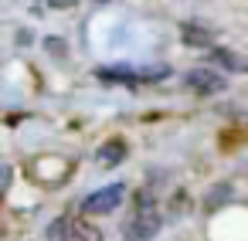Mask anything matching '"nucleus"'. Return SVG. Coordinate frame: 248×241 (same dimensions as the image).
Returning <instances> with one entry per match:
<instances>
[{"label": "nucleus", "instance_id": "obj_1", "mask_svg": "<svg viewBox=\"0 0 248 241\" xmlns=\"http://www.w3.org/2000/svg\"><path fill=\"white\" fill-rule=\"evenodd\" d=\"M163 227V207L153 200V194L136 197V211L126 221V241H153Z\"/></svg>", "mask_w": 248, "mask_h": 241}, {"label": "nucleus", "instance_id": "obj_2", "mask_svg": "<svg viewBox=\"0 0 248 241\" xmlns=\"http://www.w3.org/2000/svg\"><path fill=\"white\" fill-rule=\"evenodd\" d=\"M48 241H102V231L82 217H58L48 224Z\"/></svg>", "mask_w": 248, "mask_h": 241}, {"label": "nucleus", "instance_id": "obj_3", "mask_svg": "<svg viewBox=\"0 0 248 241\" xmlns=\"http://www.w3.org/2000/svg\"><path fill=\"white\" fill-rule=\"evenodd\" d=\"M123 197H126V183H112V187H102V190L89 194L82 200V211L85 214H112L123 204Z\"/></svg>", "mask_w": 248, "mask_h": 241}, {"label": "nucleus", "instance_id": "obj_4", "mask_svg": "<svg viewBox=\"0 0 248 241\" xmlns=\"http://www.w3.org/2000/svg\"><path fill=\"white\" fill-rule=\"evenodd\" d=\"M184 82H187V89L197 92V95H214V92H221V89L228 85V78H224L221 72H211V68H190Z\"/></svg>", "mask_w": 248, "mask_h": 241}, {"label": "nucleus", "instance_id": "obj_5", "mask_svg": "<svg viewBox=\"0 0 248 241\" xmlns=\"http://www.w3.org/2000/svg\"><path fill=\"white\" fill-rule=\"evenodd\" d=\"M180 38H184V45H190V48H211L214 45V31L211 28H201V24H180Z\"/></svg>", "mask_w": 248, "mask_h": 241}, {"label": "nucleus", "instance_id": "obj_6", "mask_svg": "<svg viewBox=\"0 0 248 241\" xmlns=\"http://www.w3.org/2000/svg\"><path fill=\"white\" fill-rule=\"evenodd\" d=\"M95 160H99V166H119L123 160H126V143L123 139H109V143H102L99 146V153H95Z\"/></svg>", "mask_w": 248, "mask_h": 241}, {"label": "nucleus", "instance_id": "obj_7", "mask_svg": "<svg viewBox=\"0 0 248 241\" xmlns=\"http://www.w3.org/2000/svg\"><path fill=\"white\" fill-rule=\"evenodd\" d=\"M211 58H214L221 68H228V72H241V68H245V61H241L234 51H228V48H217V51H211Z\"/></svg>", "mask_w": 248, "mask_h": 241}, {"label": "nucleus", "instance_id": "obj_8", "mask_svg": "<svg viewBox=\"0 0 248 241\" xmlns=\"http://www.w3.org/2000/svg\"><path fill=\"white\" fill-rule=\"evenodd\" d=\"M228 197H231V187H228V183H221V190H214V194H211V197H207V207H214V204H217V200H221V204H224V200H228Z\"/></svg>", "mask_w": 248, "mask_h": 241}, {"label": "nucleus", "instance_id": "obj_9", "mask_svg": "<svg viewBox=\"0 0 248 241\" xmlns=\"http://www.w3.org/2000/svg\"><path fill=\"white\" fill-rule=\"evenodd\" d=\"M48 4H51V7H72L75 0H48Z\"/></svg>", "mask_w": 248, "mask_h": 241}, {"label": "nucleus", "instance_id": "obj_10", "mask_svg": "<svg viewBox=\"0 0 248 241\" xmlns=\"http://www.w3.org/2000/svg\"><path fill=\"white\" fill-rule=\"evenodd\" d=\"M99 4H106V0H99Z\"/></svg>", "mask_w": 248, "mask_h": 241}]
</instances>
